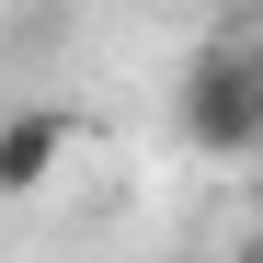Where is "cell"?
<instances>
[{
	"label": "cell",
	"instance_id": "6da1fadb",
	"mask_svg": "<svg viewBox=\"0 0 263 263\" xmlns=\"http://www.w3.org/2000/svg\"><path fill=\"white\" fill-rule=\"evenodd\" d=\"M183 138L206 149V160H252L263 138H252V46H206L195 69H183Z\"/></svg>",
	"mask_w": 263,
	"mask_h": 263
},
{
	"label": "cell",
	"instance_id": "7a4b0ae2",
	"mask_svg": "<svg viewBox=\"0 0 263 263\" xmlns=\"http://www.w3.org/2000/svg\"><path fill=\"white\" fill-rule=\"evenodd\" d=\"M80 149V103H12L0 115V206H34Z\"/></svg>",
	"mask_w": 263,
	"mask_h": 263
},
{
	"label": "cell",
	"instance_id": "3957f363",
	"mask_svg": "<svg viewBox=\"0 0 263 263\" xmlns=\"http://www.w3.org/2000/svg\"><path fill=\"white\" fill-rule=\"evenodd\" d=\"M252 138H263V46H252Z\"/></svg>",
	"mask_w": 263,
	"mask_h": 263
}]
</instances>
